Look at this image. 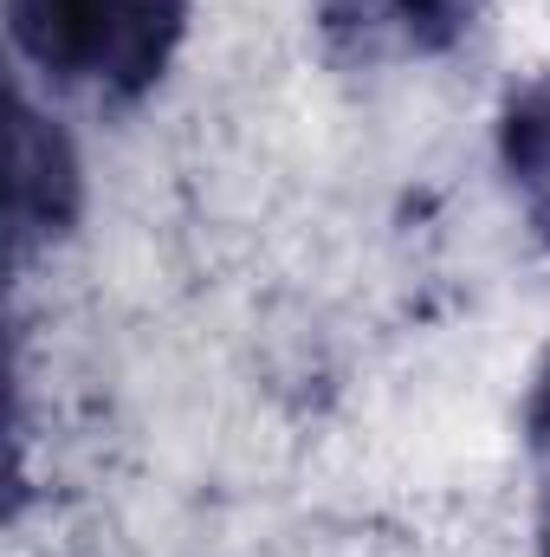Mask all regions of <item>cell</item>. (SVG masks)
<instances>
[{"instance_id": "obj_1", "label": "cell", "mask_w": 550, "mask_h": 557, "mask_svg": "<svg viewBox=\"0 0 550 557\" xmlns=\"http://www.w3.org/2000/svg\"><path fill=\"white\" fill-rule=\"evenodd\" d=\"M7 26L52 85L142 98L182 46L188 0H7Z\"/></svg>"}, {"instance_id": "obj_2", "label": "cell", "mask_w": 550, "mask_h": 557, "mask_svg": "<svg viewBox=\"0 0 550 557\" xmlns=\"http://www.w3.org/2000/svg\"><path fill=\"white\" fill-rule=\"evenodd\" d=\"M7 221L13 247L52 240L78 221V156L26 98L13 104V182H7Z\"/></svg>"}, {"instance_id": "obj_3", "label": "cell", "mask_w": 550, "mask_h": 557, "mask_svg": "<svg viewBox=\"0 0 550 557\" xmlns=\"http://www.w3.org/2000/svg\"><path fill=\"white\" fill-rule=\"evenodd\" d=\"M479 0H317V20L363 52L402 46V52H447L473 26Z\"/></svg>"}, {"instance_id": "obj_4", "label": "cell", "mask_w": 550, "mask_h": 557, "mask_svg": "<svg viewBox=\"0 0 550 557\" xmlns=\"http://www.w3.org/2000/svg\"><path fill=\"white\" fill-rule=\"evenodd\" d=\"M499 162L512 175V195L525 208V221L538 227V240L550 247V72L518 85L505 98L499 117Z\"/></svg>"}, {"instance_id": "obj_5", "label": "cell", "mask_w": 550, "mask_h": 557, "mask_svg": "<svg viewBox=\"0 0 550 557\" xmlns=\"http://www.w3.org/2000/svg\"><path fill=\"white\" fill-rule=\"evenodd\" d=\"M525 434H532V460H538V552L550 557V357L532 383V403H525Z\"/></svg>"}]
</instances>
